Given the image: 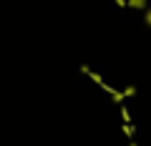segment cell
<instances>
[{
  "instance_id": "6da1fadb",
  "label": "cell",
  "mask_w": 151,
  "mask_h": 146,
  "mask_svg": "<svg viewBox=\"0 0 151 146\" xmlns=\"http://www.w3.org/2000/svg\"><path fill=\"white\" fill-rule=\"evenodd\" d=\"M146 3H149V0H126V8H134V10H146Z\"/></svg>"
},
{
  "instance_id": "7a4b0ae2",
  "label": "cell",
  "mask_w": 151,
  "mask_h": 146,
  "mask_svg": "<svg viewBox=\"0 0 151 146\" xmlns=\"http://www.w3.org/2000/svg\"><path fill=\"white\" fill-rule=\"evenodd\" d=\"M144 23L151 28V8H146V10H144Z\"/></svg>"
}]
</instances>
